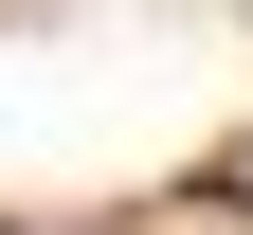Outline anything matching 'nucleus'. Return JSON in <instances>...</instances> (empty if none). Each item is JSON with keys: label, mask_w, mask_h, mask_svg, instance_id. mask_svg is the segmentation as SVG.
I'll return each mask as SVG.
<instances>
[{"label": "nucleus", "mask_w": 253, "mask_h": 235, "mask_svg": "<svg viewBox=\"0 0 253 235\" xmlns=\"http://www.w3.org/2000/svg\"><path fill=\"white\" fill-rule=\"evenodd\" d=\"M217 199H253V145H235V163H217Z\"/></svg>", "instance_id": "1"}]
</instances>
